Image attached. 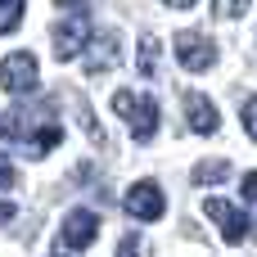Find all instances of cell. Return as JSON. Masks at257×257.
<instances>
[{"label":"cell","mask_w":257,"mask_h":257,"mask_svg":"<svg viewBox=\"0 0 257 257\" xmlns=\"http://www.w3.org/2000/svg\"><path fill=\"white\" fill-rule=\"evenodd\" d=\"M212 9H217V18H239V14L248 9V0H217Z\"/></svg>","instance_id":"obj_14"},{"label":"cell","mask_w":257,"mask_h":257,"mask_svg":"<svg viewBox=\"0 0 257 257\" xmlns=\"http://www.w3.org/2000/svg\"><path fill=\"white\" fill-rule=\"evenodd\" d=\"M36 59L27 54V50H18V54H5L0 59V86L9 90V95H32L36 90Z\"/></svg>","instance_id":"obj_4"},{"label":"cell","mask_w":257,"mask_h":257,"mask_svg":"<svg viewBox=\"0 0 257 257\" xmlns=\"http://www.w3.org/2000/svg\"><path fill=\"white\" fill-rule=\"evenodd\" d=\"M117 257H140V235H126L122 248H117Z\"/></svg>","instance_id":"obj_16"},{"label":"cell","mask_w":257,"mask_h":257,"mask_svg":"<svg viewBox=\"0 0 257 257\" xmlns=\"http://www.w3.org/2000/svg\"><path fill=\"white\" fill-rule=\"evenodd\" d=\"M126 212H131L136 221H158V217H163V190H158L154 181L131 185V190H126Z\"/></svg>","instance_id":"obj_7"},{"label":"cell","mask_w":257,"mask_h":257,"mask_svg":"<svg viewBox=\"0 0 257 257\" xmlns=\"http://www.w3.org/2000/svg\"><path fill=\"white\" fill-rule=\"evenodd\" d=\"M113 63H117V36H113V32L95 36V45L86 41V68H90V72H108Z\"/></svg>","instance_id":"obj_10"},{"label":"cell","mask_w":257,"mask_h":257,"mask_svg":"<svg viewBox=\"0 0 257 257\" xmlns=\"http://www.w3.org/2000/svg\"><path fill=\"white\" fill-rule=\"evenodd\" d=\"M244 126H248V136L257 140V95L248 99V104H244Z\"/></svg>","instance_id":"obj_15"},{"label":"cell","mask_w":257,"mask_h":257,"mask_svg":"<svg viewBox=\"0 0 257 257\" xmlns=\"http://www.w3.org/2000/svg\"><path fill=\"white\" fill-rule=\"evenodd\" d=\"M113 113H117V117H126V126H131V136H136V140H154L158 117H163L158 99H154V95H145V90H117V95H113Z\"/></svg>","instance_id":"obj_2"},{"label":"cell","mask_w":257,"mask_h":257,"mask_svg":"<svg viewBox=\"0 0 257 257\" xmlns=\"http://www.w3.org/2000/svg\"><path fill=\"white\" fill-rule=\"evenodd\" d=\"M226 176H230V163H226V158H208V163L194 167V181H199V185H221Z\"/></svg>","instance_id":"obj_11"},{"label":"cell","mask_w":257,"mask_h":257,"mask_svg":"<svg viewBox=\"0 0 257 257\" xmlns=\"http://www.w3.org/2000/svg\"><path fill=\"white\" fill-rule=\"evenodd\" d=\"M18 181V167H9V158H0V190Z\"/></svg>","instance_id":"obj_18"},{"label":"cell","mask_w":257,"mask_h":257,"mask_svg":"<svg viewBox=\"0 0 257 257\" xmlns=\"http://www.w3.org/2000/svg\"><path fill=\"white\" fill-rule=\"evenodd\" d=\"M95 235H99V217L90 212V208H77V212H68V221H63V230H59V239L68 244V248H90L95 244Z\"/></svg>","instance_id":"obj_6"},{"label":"cell","mask_w":257,"mask_h":257,"mask_svg":"<svg viewBox=\"0 0 257 257\" xmlns=\"http://www.w3.org/2000/svg\"><path fill=\"white\" fill-rule=\"evenodd\" d=\"M203 212L221 226L226 244H248L253 221H248V212H244V208H235V203H226V199H208V203H203Z\"/></svg>","instance_id":"obj_3"},{"label":"cell","mask_w":257,"mask_h":257,"mask_svg":"<svg viewBox=\"0 0 257 257\" xmlns=\"http://www.w3.org/2000/svg\"><path fill=\"white\" fill-rule=\"evenodd\" d=\"M54 5H63V9H81L86 0H54Z\"/></svg>","instance_id":"obj_20"},{"label":"cell","mask_w":257,"mask_h":257,"mask_svg":"<svg viewBox=\"0 0 257 257\" xmlns=\"http://www.w3.org/2000/svg\"><path fill=\"white\" fill-rule=\"evenodd\" d=\"M176 59H181L190 72H203V68L217 63V45H212L208 36H199V32H181V36H176Z\"/></svg>","instance_id":"obj_5"},{"label":"cell","mask_w":257,"mask_h":257,"mask_svg":"<svg viewBox=\"0 0 257 257\" xmlns=\"http://www.w3.org/2000/svg\"><path fill=\"white\" fill-rule=\"evenodd\" d=\"M185 117H190V131H199V136L217 131V108L208 95H185Z\"/></svg>","instance_id":"obj_9"},{"label":"cell","mask_w":257,"mask_h":257,"mask_svg":"<svg viewBox=\"0 0 257 257\" xmlns=\"http://www.w3.org/2000/svg\"><path fill=\"white\" fill-rule=\"evenodd\" d=\"M167 5H172V9H190L194 0H167Z\"/></svg>","instance_id":"obj_21"},{"label":"cell","mask_w":257,"mask_h":257,"mask_svg":"<svg viewBox=\"0 0 257 257\" xmlns=\"http://www.w3.org/2000/svg\"><path fill=\"white\" fill-rule=\"evenodd\" d=\"M239 194H244L248 203H257V172H248V176H244V185H239Z\"/></svg>","instance_id":"obj_17"},{"label":"cell","mask_w":257,"mask_h":257,"mask_svg":"<svg viewBox=\"0 0 257 257\" xmlns=\"http://www.w3.org/2000/svg\"><path fill=\"white\" fill-rule=\"evenodd\" d=\"M14 212H18V203H0V226H5V221H14Z\"/></svg>","instance_id":"obj_19"},{"label":"cell","mask_w":257,"mask_h":257,"mask_svg":"<svg viewBox=\"0 0 257 257\" xmlns=\"http://www.w3.org/2000/svg\"><path fill=\"white\" fill-rule=\"evenodd\" d=\"M86 41H90V23H86V18H63V23H54V54H59V59H77Z\"/></svg>","instance_id":"obj_8"},{"label":"cell","mask_w":257,"mask_h":257,"mask_svg":"<svg viewBox=\"0 0 257 257\" xmlns=\"http://www.w3.org/2000/svg\"><path fill=\"white\" fill-rule=\"evenodd\" d=\"M140 72H145V77H154V72H158V41H154V36H145V41H140Z\"/></svg>","instance_id":"obj_12"},{"label":"cell","mask_w":257,"mask_h":257,"mask_svg":"<svg viewBox=\"0 0 257 257\" xmlns=\"http://www.w3.org/2000/svg\"><path fill=\"white\" fill-rule=\"evenodd\" d=\"M0 140L5 145H18L27 158H45L50 149L63 145V131L54 122V104L50 99H18L0 117Z\"/></svg>","instance_id":"obj_1"},{"label":"cell","mask_w":257,"mask_h":257,"mask_svg":"<svg viewBox=\"0 0 257 257\" xmlns=\"http://www.w3.org/2000/svg\"><path fill=\"white\" fill-rule=\"evenodd\" d=\"M23 5H27V0H0V32H14V27H18Z\"/></svg>","instance_id":"obj_13"}]
</instances>
